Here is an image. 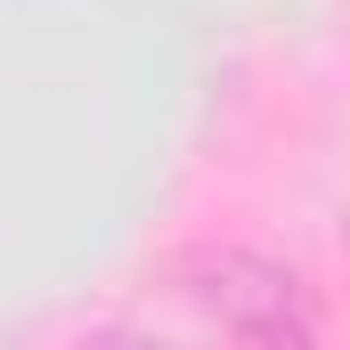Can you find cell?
<instances>
[{
	"label": "cell",
	"instance_id": "cell-1",
	"mask_svg": "<svg viewBox=\"0 0 350 350\" xmlns=\"http://www.w3.org/2000/svg\"><path fill=\"white\" fill-rule=\"evenodd\" d=\"M172 285L204 310V318L228 326V342H245V334H277V326H318L310 285H301L285 261L245 253V245H187V253L172 261Z\"/></svg>",
	"mask_w": 350,
	"mask_h": 350
},
{
	"label": "cell",
	"instance_id": "cell-2",
	"mask_svg": "<svg viewBox=\"0 0 350 350\" xmlns=\"http://www.w3.org/2000/svg\"><path fill=\"white\" fill-rule=\"evenodd\" d=\"M66 350H172V342H155V334H131V326H106V334H82V342H66Z\"/></svg>",
	"mask_w": 350,
	"mask_h": 350
}]
</instances>
